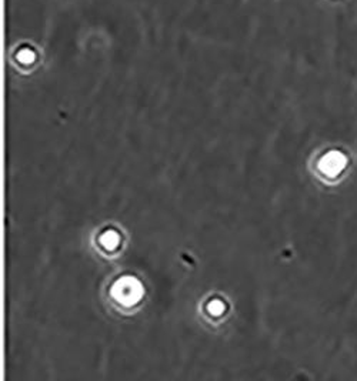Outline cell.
Returning a JSON list of instances; mask_svg holds the SVG:
<instances>
[{
    "mask_svg": "<svg viewBox=\"0 0 357 381\" xmlns=\"http://www.w3.org/2000/svg\"><path fill=\"white\" fill-rule=\"evenodd\" d=\"M113 294L119 300L122 298L123 303H134L140 297V287L134 280L119 281L113 290Z\"/></svg>",
    "mask_w": 357,
    "mask_h": 381,
    "instance_id": "cell-1",
    "label": "cell"
},
{
    "mask_svg": "<svg viewBox=\"0 0 357 381\" xmlns=\"http://www.w3.org/2000/svg\"><path fill=\"white\" fill-rule=\"evenodd\" d=\"M17 59L23 62V63H32L35 60V53L30 50V49H23V50L19 51L17 55Z\"/></svg>",
    "mask_w": 357,
    "mask_h": 381,
    "instance_id": "cell-2",
    "label": "cell"
},
{
    "mask_svg": "<svg viewBox=\"0 0 357 381\" xmlns=\"http://www.w3.org/2000/svg\"><path fill=\"white\" fill-rule=\"evenodd\" d=\"M117 236L115 234V233H107V234H104L102 238V243L104 244V247H115V246L117 244Z\"/></svg>",
    "mask_w": 357,
    "mask_h": 381,
    "instance_id": "cell-3",
    "label": "cell"
},
{
    "mask_svg": "<svg viewBox=\"0 0 357 381\" xmlns=\"http://www.w3.org/2000/svg\"><path fill=\"white\" fill-rule=\"evenodd\" d=\"M210 311L213 314H220L223 311V304L220 302H214L210 304Z\"/></svg>",
    "mask_w": 357,
    "mask_h": 381,
    "instance_id": "cell-4",
    "label": "cell"
}]
</instances>
